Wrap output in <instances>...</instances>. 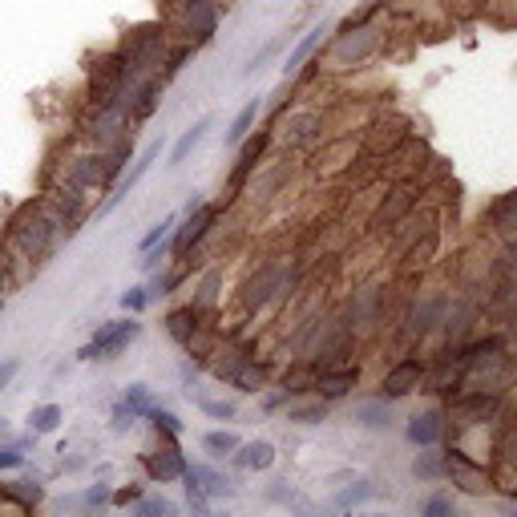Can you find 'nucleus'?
<instances>
[{"label":"nucleus","mask_w":517,"mask_h":517,"mask_svg":"<svg viewBox=\"0 0 517 517\" xmlns=\"http://www.w3.org/2000/svg\"><path fill=\"white\" fill-rule=\"evenodd\" d=\"M380 5H384V0H380ZM380 5H372V9H364L360 17H352V21H344V25L332 29L328 53H316L324 69H336V73L360 69V65H368V61L384 49V29L372 21V13H376Z\"/></svg>","instance_id":"obj_1"},{"label":"nucleus","mask_w":517,"mask_h":517,"mask_svg":"<svg viewBox=\"0 0 517 517\" xmlns=\"http://www.w3.org/2000/svg\"><path fill=\"white\" fill-rule=\"evenodd\" d=\"M57 239H61V219L53 215V206H49L45 198L25 202L21 211L9 219V243H13V247L21 251V259L33 263V267L53 255Z\"/></svg>","instance_id":"obj_2"},{"label":"nucleus","mask_w":517,"mask_h":517,"mask_svg":"<svg viewBox=\"0 0 517 517\" xmlns=\"http://www.w3.org/2000/svg\"><path fill=\"white\" fill-rule=\"evenodd\" d=\"M299 287V275L291 263H279V259H267V263H255L251 275L239 283V307L243 316H259L267 307H283Z\"/></svg>","instance_id":"obj_3"},{"label":"nucleus","mask_w":517,"mask_h":517,"mask_svg":"<svg viewBox=\"0 0 517 517\" xmlns=\"http://www.w3.org/2000/svg\"><path fill=\"white\" fill-rule=\"evenodd\" d=\"M158 5H162V17L158 21L178 41H186L194 49L211 45L215 33H219V25H223V5H219V0H158Z\"/></svg>","instance_id":"obj_4"},{"label":"nucleus","mask_w":517,"mask_h":517,"mask_svg":"<svg viewBox=\"0 0 517 517\" xmlns=\"http://www.w3.org/2000/svg\"><path fill=\"white\" fill-rule=\"evenodd\" d=\"M449 299H453V291H441V287H437V291L412 295V299L400 307V316H396V344H400V348H421L429 336H437Z\"/></svg>","instance_id":"obj_5"},{"label":"nucleus","mask_w":517,"mask_h":517,"mask_svg":"<svg viewBox=\"0 0 517 517\" xmlns=\"http://www.w3.org/2000/svg\"><path fill=\"white\" fill-rule=\"evenodd\" d=\"M425 202V182L421 178H396L384 194H380V202L372 206V215H368V235H376V239H388L417 206Z\"/></svg>","instance_id":"obj_6"},{"label":"nucleus","mask_w":517,"mask_h":517,"mask_svg":"<svg viewBox=\"0 0 517 517\" xmlns=\"http://www.w3.org/2000/svg\"><path fill=\"white\" fill-rule=\"evenodd\" d=\"M509 396L505 392H493V388H473L465 384L461 392L449 396V425L453 429H481V425H497L501 412H505Z\"/></svg>","instance_id":"obj_7"},{"label":"nucleus","mask_w":517,"mask_h":517,"mask_svg":"<svg viewBox=\"0 0 517 517\" xmlns=\"http://www.w3.org/2000/svg\"><path fill=\"white\" fill-rule=\"evenodd\" d=\"M170 49V29L162 21H142V25H130L118 41V53L126 57L130 69L138 73H158L162 57Z\"/></svg>","instance_id":"obj_8"},{"label":"nucleus","mask_w":517,"mask_h":517,"mask_svg":"<svg viewBox=\"0 0 517 517\" xmlns=\"http://www.w3.org/2000/svg\"><path fill=\"white\" fill-rule=\"evenodd\" d=\"M340 320H344V328H348L356 340L368 336V332L388 328V287H376V283L356 287V291L348 295V303H344Z\"/></svg>","instance_id":"obj_9"},{"label":"nucleus","mask_w":517,"mask_h":517,"mask_svg":"<svg viewBox=\"0 0 517 517\" xmlns=\"http://www.w3.org/2000/svg\"><path fill=\"white\" fill-rule=\"evenodd\" d=\"M142 336V320L138 316H126V320H110L93 332V340L77 352V360H118L134 340Z\"/></svg>","instance_id":"obj_10"},{"label":"nucleus","mask_w":517,"mask_h":517,"mask_svg":"<svg viewBox=\"0 0 517 517\" xmlns=\"http://www.w3.org/2000/svg\"><path fill=\"white\" fill-rule=\"evenodd\" d=\"M445 481H453L461 493H469V497H485V493H493V485H497V477L485 469V461H477L473 453H465L461 445H449L445 449Z\"/></svg>","instance_id":"obj_11"},{"label":"nucleus","mask_w":517,"mask_h":517,"mask_svg":"<svg viewBox=\"0 0 517 517\" xmlns=\"http://www.w3.org/2000/svg\"><path fill=\"white\" fill-rule=\"evenodd\" d=\"M271 130H251L243 142H239V158H235V166H231V174H227V186H223V198L227 202H235L243 190H247V182L255 178V170L263 166V158H267V150H271Z\"/></svg>","instance_id":"obj_12"},{"label":"nucleus","mask_w":517,"mask_h":517,"mask_svg":"<svg viewBox=\"0 0 517 517\" xmlns=\"http://www.w3.org/2000/svg\"><path fill=\"white\" fill-rule=\"evenodd\" d=\"M219 215H223V202H198L194 211L182 219V227L170 235V247H174V263H182L190 251H198L202 243H206V235L215 231V223H219Z\"/></svg>","instance_id":"obj_13"},{"label":"nucleus","mask_w":517,"mask_h":517,"mask_svg":"<svg viewBox=\"0 0 517 517\" xmlns=\"http://www.w3.org/2000/svg\"><path fill=\"white\" fill-rule=\"evenodd\" d=\"M408 138H412V122H408V118H400V114H380V118L368 122L360 146H364L368 158L384 162V158H392Z\"/></svg>","instance_id":"obj_14"},{"label":"nucleus","mask_w":517,"mask_h":517,"mask_svg":"<svg viewBox=\"0 0 517 517\" xmlns=\"http://www.w3.org/2000/svg\"><path fill=\"white\" fill-rule=\"evenodd\" d=\"M106 186V166H101V150H81L73 158L61 162V178L53 190H73V194H85L89 190H101Z\"/></svg>","instance_id":"obj_15"},{"label":"nucleus","mask_w":517,"mask_h":517,"mask_svg":"<svg viewBox=\"0 0 517 517\" xmlns=\"http://www.w3.org/2000/svg\"><path fill=\"white\" fill-rule=\"evenodd\" d=\"M425 372H429V360L425 356H400L384 376H380V384H376V396H384V400H404V396H412L417 388H425Z\"/></svg>","instance_id":"obj_16"},{"label":"nucleus","mask_w":517,"mask_h":517,"mask_svg":"<svg viewBox=\"0 0 517 517\" xmlns=\"http://www.w3.org/2000/svg\"><path fill=\"white\" fill-rule=\"evenodd\" d=\"M481 316H485V303H481V299H473V295H453L449 307H445V320H441L445 344H449V348H453V344H465V340L477 332Z\"/></svg>","instance_id":"obj_17"},{"label":"nucleus","mask_w":517,"mask_h":517,"mask_svg":"<svg viewBox=\"0 0 517 517\" xmlns=\"http://www.w3.org/2000/svg\"><path fill=\"white\" fill-rule=\"evenodd\" d=\"M445 433H449V412L441 404H429V408L412 412V417L404 421V441L412 449H429V445L437 449L445 441Z\"/></svg>","instance_id":"obj_18"},{"label":"nucleus","mask_w":517,"mask_h":517,"mask_svg":"<svg viewBox=\"0 0 517 517\" xmlns=\"http://www.w3.org/2000/svg\"><path fill=\"white\" fill-rule=\"evenodd\" d=\"M328 130V118L324 110H291L283 122H279V138L287 150H307V146H316Z\"/></svg>","instance_id":"obj_19"},{"label":"nucleus","mask_w":517,"mask_h":517,"mask_svg":"<svg viewBox=\"0 0 517 517\" xmlns=\"http://www.w3.org/2000/svg\"><path fill=\"white\" fill-rule=\"evenodd\" d=\"M360 364H328V368H320V376H316V384H312V396H320V400H328V404H336V400H344V396H352L356 388H360Z\"/></svg>","instance_id":"obj_20"},{"label":"nucleus","mask_w":517,"mask_h":517,"mask_svg":"<svg viewBox=\"0 0 517 517\" xmlns=\"http://www.w3.org/2000/svg\"><path fill=\"white\" fill-rule=\"evenodd\" d=\"M162 441V449H154V453H142V469H146V477L150 481H182V473H186V453L178 449V437H158Z\"/></svg>","instance_id":"obj_21"},{"label":"nucleus","mask_w":517,"mask_h":517,"mask_svg":"<svg viewBox=\"0 0 517 517\" xmlns=\"http://www.w3.org/2000/svg\"><path fill=\"white\" fill-rule=\"evenodd\" d=\"M162 150H166V138H154V142H150L142 154H134V166H130V170L118 178V186H114L110 202H106V206H97V215H110L114 206H118V202H122V198H126V194H130V190H134V186H138V182L150 174V166L162 158Z\"/></svg>","instance_id":"obj_22"},{"label":"nucleus","mask_w":517,"mask_h":517,"mask_svg":"<svg viewBox=\"0 0 517 517\" xmlns=\"http://www.w3.org/2000/svg\"><path fill=\"white\" fill-rule=\"evenodd\" d=\"M206 324H215V316L202 312L198 303H178V307H170V312L162 316V328H166V336H170L178 348H186V340H190L198 328H206Z\"/></svg>","instance_id":"obj_23"},{"label":"nucleus","mask_w":517,"mask_h":517,"mask_svg":"<svg viewBox=\"0 0 517 517\" xmlns=\"http://www.w3.org/2000/svg\"><path fill=\"white\" fill-rule=\"evenodd\" d=\"M332 29H336V21H328V17H324V21H316L312 29H307V33H303V37L291 45V53H287V61H283V77H287V81L303 73V65L316 57V49H320V45L332 37Z\"/></svg>","instance_id":"obj_24"},{"label":"nucleus","mask_w":517,"mask_h":517,"mask_svg":"<svg viewBox=\"0 0 517 517\" xmlns=\"http://www.w3.org/2000/svg\"><path fill=\"white\" fill-rule=\"evenodd\" d=\"M485 231L505 243V239H517V186L497 194L489 206H485Z\"/></svg>","instance_id":"obj_25"},{"label":"nucleus","mask_w":517,"mask_h":517,"mask_svg":"<svg viewBox=\"0 0 517 517\" xmlns=\"http://www.w3.org/2000/svg\"><path fill=\"white\" fill-rule=\"evenodd\" d=\"M267 376H271V368H267L259 356H247V360H239V364H235V372L227 376V384H231L235 392L255 396V392H263V388H267Z\"/></svg>","instance_id":"obj_26"},{"label":"nucleus","mask_w":517,"mask_h":517,"mask_svg":"<svg viewBox=\"0 0 517 517\" xmlns=\"http://www.w3.org/2000/svg\"><path fill=\"white\" fill-rule=\"evenodd\" d=\"M231 465L239 473H267L275 465V445L271 441H251V445H239L231 453Z\"/></svg>","instance_id":"obj_27"},{"label":"nucleus","mask_w":517,"mask_h":517,"mask_svg":"<svg viewBox=\"0 0 517 517\" xmlns=\"http://www.w3.org/2000/svg\"><path fill=\"white\" fill-rule=\"evenodd\" d=\"M182 477H186V481H194V485H198L206 497H211V501H215V497H231V493H235L231 477H227V473H219L215 465H186V473H182Z\"/></svg>","instance_id":"obj_28"},{"label":"nucleus","mask_w":517,"mask_h":517,"mask_svg":"<svg viewBox=\"0 0 517 517\" xmlns=\"http://www.w3.org/2000/svg\"><path fill=\"white\" fill-rule=\"evenodd\" d=\"M352 421H356L360 429H372V433L388 429V425H392V400H384V396L360 400V404L352 408Z\"/></svg>","instance_id":"obj_29"},{"label":"nucleus","mask_w":517,"mask_h":517,"mask_svg":"<svg viewBox=\"0 0 517 517\" xmlns=\"http://www.w3.org/2000/svg\"><path fill=\"white\" fill-rule=\"evenodd\" d=\"M211 130H215V118H211V114L198 118L190 130H182V138L170 146V166H182V162H186V158L206 142V134H211Z\"/></svg>","instance_id":"obj_30"},{"label":"nucleus","mask_w":517,"mask_h":517,"mask_svg":"<svg viewBox=\"0 0 517 517\" xmlns=\"http://www.w3.org/2000/svg\"><path fill=\"white\" fill-rule=\"evenodd\" d=\"M0 501H5V505H17V509H37V505L45 501L41 477L33 473V477H25V481H13V485H5V489H0Z\"/></svg>","instance_id":"obj_31"},{"label":"nucleus","mask_w":517,"mask_h":517,"mask_svg":"<svg viewBox=\"0 0 517 517\" xmlns=\"http://www.w3.org/2000/svg\"><path fill=\"white\" fill-rule=\"evenodd\" d=\"M126 162H134V134L118 138L110 150H101V166H106V186H118V178L126 174Z\"/></svg>","instance_id":"obj_32"},{"label":"nucleus","mask_w":517,"mask_h":517,"mask_svg":"<svg viewBox=\"0 0 517 517\" xmlns=\"http://www.w3.org/2000/svg\"><path fill=\"white\" fill-rule=\"evenodd\" d=\"M493 461L505 477H517V421H505L493 441Z\"/></svg>","instance_id":"obj_33"},{"label":"nucleus","mask_w":517,"mask_h":517,"mask_svg":"<svg viewBox=\"0 0 517 517\" xmlns=\"http://www.w3.org/2000/svg\"><path fill=\"white\" fill-rule=\"evenodd\" d=\"M259 114H263V97H251L247 106H243V110L231 118V126H227V134H223V142H227V146H239V142H243V138L255 130Z\"/></svg>","instance_id":"obj_34"},{"label":"nucleus","mask_w":517,"mask_h":517,"mask_svg":"<svg viewBox=\"0 0 517 517\" xmlns=\"http://www.w3.org/2000/svg\"><path fill=\"white\" fill-rule=\"evenodd\" d=\"M219 291H223V271L219 267H211L198 283H194V299L190 303H198L202 312H211V316H219Z\"/></svg>","instance_id":"obj_35"},{"label":"nucleus","mask_w":517,"mask_h":517,"mask_svg":"<svg viewBox=\"0 0 517 517\" xmlns=\"http://www.w3.org/2000/svg\"><path fill=\"white\" fill-rule=\"evenodd\" d=\"M316 376H320V364L303 360V364H295V368H287V372H283L279 388H283L287 396H307V392H312V384H316Z\"/></svg>","instance_id":"obj_36"},{"label":"nucleus","mask_w":517,"mask_h":517,"mask_svg":"<svg viewBox=\"0 0 517 517\" xmlns=\"http://www.w3.org/2000/svg\"><path fill=\"white\" fill-rule=\"evenodd\" d=\"M412 477L425 481V485L445 481V453H433V445H429V449H421L417 457H412Z\"/></svg>","instance_id":"obj_37"},{"label":"nucleus","mask_w":517,"mask_h":517,"mask_svg":"<svg viewBox=\"0 0 517 517\" xmlns=\"http://www.w3.org/2000/svg\"><path fill=\"white\" fill-rule=\"evenodd\" d=\"M287 421H295V425H320V421H328V400H307V404H299V400H291L287 404Z\"/></svg>","instance_id":"obj_38"},{"label":"nucleus","mask_w":517,"mask_h":517,"mask_svg":"<svg viewBox=\"0 0 517 517\" xmlns=\"http://www.w3.org/2000/svg\"><path fill=\"white\" fill-rule=\"evenodd\" d=\"M380 497V489L372 485V481H352L348 489H340L336 497H332V505L336 509H356V505H368V501H376Z\"/></svg>","instance_id":"obj_39"},{"label":"nucleus","mask_w":517,"mask_h":517,"mask_svg":"<svg viewBox=\"0 0 517 517\" xmlns=\"http://www.w3.org/2000/svg\"><path fill=\"white\" fill-rule=\"evenodd\" d=\"M61 421H65V408H61V404H37V408L29 412V433L45 437V433H53Z\"/></svg>","instance_id":"obj_40"},{"label":"nucleus","mask_w":517,"mask_h":517,"mask_svg":"<svg viewBox=\"0 0 517 517\" xmlns=\"http://www.w3.org/2000/svg\"><path fill=\"white\" fill-rule=\"evenodd\" d=\"M194 57V45H186V41H178V45H170L166 49V57H162V65H158V77L162 81H174L182 69H186V61Z\"/></svg>","instance_id":"obj_41"},{"label":"nucleus","mask_w":517,"mask_h":517,"mask_svg":"<svg viewBox=\"0 0 517 517\" xmlns=\"http://www.w3.org/2000/svg\"><path fill=\"white\" fill-rule=\"evenodd\" d=\"M190 400L206 412V417H211V421H235V400H215V396H202L198 388H190Z\"/></svg>","instance_id":"obj_42"},{"label":"nucleus","mask_w":517,"mask_h":517,"mask_svg":"<svg viewBox=\"0 0 517 517\" xmlns=\"http://www.w3.org/2000/svg\"><path fill=\"white\" fill-rule=\"evenodd\" d=\"M239 445H243V441H239V433H231V429H211V433L202 437V449L211 453V457H231Z\"/></svg>","instance_id":"obj_43"},{"label":"nucleus","mask_w":517,"mask_h":517,"mask_svg":"<svg viewBox=\"0 0 517 517\" xmlns=\"http://www.w3.org/2000/svg\"><path fill=\"white\" fill-rule=\"evenodd\" d=\"M190 279V271L186 267H178V271H166V275H158L154 283H150V303H158V299H166V295H174L182 283Z\"/></svg>","instance_id":"obj_44"},{"label":"nucleus","mask_w":517,"mask_h":517,"mask_svg":"<svg viewBox=\"0 0 517 517\" xmlns=\"http://www.w3.org/2000/svg\"><path fill=\"white\" fill-rule=\"evenodd\" d=\"M146 421L154 425L158 437H182V421H178V412H170V408H158V404H154Z\"/></svg>","instance_id":"obj_45"},{"label":"nucleus","mask_w":517,"mask_h":517,"mask_svg":"<svg viewBox=\"0 0 517 517\" xmlns=\"http://www.w3.org/2000/svg\"><path fill=\"white\" fill-rule=\"evenodd\" d=\"M33 437H37V433L17 437V441H9V445H0V469H21V465H25V449L33 445Z\"/></svg>","instance_id":"obj_46"},{"label":"nucleus","mask_w":517,"mask_h":517,"mask_svg":"<svg viewBox=\"0 0 517 517\" xmlns=\"http://www.w3.org/2000/svg\"><path fill=\"white\" fill-rule=\"evenodd\" d=\"M114 501V489L106 485V481H97V485H89L85 493H77V505L81 509H106Z\"/></svg>","instance_id":"obj_47"},{"label":"nucleus","mask_w":517,"mask_h":517,"mask_svg":"<svg viewBox=\"0 0 517 517\" xmlns=\"http://www.w3.org/2000/svg\"><path fill=\"white\" fill-rule=\"evenodd\" d=\"M122 400H126V404L138 412V421H146V417H150V408H154V392H150L146 384H130Z\"/></svg>","instance_id":"obj_48"},{"label":"nucleus","mask_w":517,"mask_h":517,"mask_svg":"<svg viewBox=\"0 0 517 517\" xmlns=\"http://www.w3.org/2000/svg\"><path fill=\"white\" fill-rule=\"evenodd\" d=\"M178 219H182V215H166L162 223H154V227H150V231L142 235V243H138V251H150V247H158L162 239H170V235H174V227H178Z\"/></svg>","instance_id":"obj_49"},{"label":"nucleus","mask_w":517,"mask_h":517,"mask_svg":"<svg viewBox=\"0 0 517 517\" xmlns=\"http://www.w3.org/2000/svg\"><path fill=\"white\" fill-rule=\"evenodd\" d=\"M279 49H283V37H271V41H267V45H263V49H259V53H255L247 65H243V77H255L259 69H267V61H271Z\"/></svg>","instance_id":"obj_50"},{"label":"nucleus","mask_w":517,"mask_h":517,"mask_svg":"<svg viewBox=\"0 0 517 517\" xmlns=\"http://www.w3.org/2000/svg\"><path fill=\"white\" fill-rule=\"evenodd\" d=\"M134 513L138 517H166V513H174V501H166V497H138L134 501Z\"/></svg>","instance_id":"obj_51"},{"label":"nucleus","mask_w":517,"mask_h":517,"mask_svg":"<svg viewBox=\"0 0 517 517\" xmlns=\"http://www.w3.org/2000/svg\"><path fill=\"white\" fill-rule=\"evenodd\" d=\"M134 425H138V412H134L126 400H118L114 412H110V429H114V433H130Z\"/></svg>","instance_id":"obj_52"},{"label":"nucleus","mask_w":517,"mask_h":517,"mask_svg":"<svg viewBox=\"0 0 517 517\" xmlns=\"http://www.w3.org/2000/svg\"><path fill=\"white\" fill-rule=\"evenodd\" d=\"M425 517H453L457 513V497H445V493H433L425 505H421Z\"/></svg>","instance_id":"obj_53"},{"label":"nucleus","mask_w":517,"mask_h":517,"mask_svg":"<svg viewBox=\"0 0 517 517\" xmlns=\"http://www.w3.org/2000/svg\"><path fill=\"white\" fill-rule=\"evenodd\" d=\"M122 307H126L130 316L146 312V307H150V287H130V291H122Z\"/></svg>","instance_id":"obj_54"},{"label":"nucleus","mask_w":517,"mask_h":517,"mask_svg":"<svg viewBox=\"0 0 517 517\" xmlns=\"http://www.w3.org/2000/svg\"><path fill=\"white\" fill-rule=\"evenodd\" d=\"M182 481H186V477H182ZM186 509H190V513H211V497H206L194 481H186Z\"/></svg>","instance_id":"obj_55"},{"label":"nucleus","mask_w":517,"mask_h":517,"mask_svg":"<svg viewBox=\"0 0 517 517\" xmlns=\"http://www.w3.org/2000/svg\"><path fill=\"white\" fill-rule=\"evenodd\" d=\"M501 336L509 340V348H517V307L501 312Z\"/></svg>","instance_id":"obj_56"},{"label":"nucleus","mask_w":517,"mask_h":517,"mask_svg":"<svg viewBox=\"0 0 517 517\" xmlns=\"http://www.w3.org/2000/svg\"><path fill=\"white\" fill-rule=\"evenodd\" d=\"M267 501H275V505H291V501H295V493H291V485H287V481H271Z\"/></svg>","instance_id":"obj_57"},{"label":"nucleus","mask_w":517,"mask_h":517,"mask_svg":"<svg viewBox=\"0 0 517 517\" xmlns=\"http://www.w3.org/2000/svg\"><path fill=\"white\" fill-rule=\"evenodd\" d=\"M142 493H146V489H142L138 481H130L126 489H118V493H114V501H110V505H134V501H138Z\"/></svg>","instance_id":"obj_58"},{"label":"nucleus","mask_w":517,"mask_h":517,"mask_svg":"<svg viewBox=\"0 0 517 517\" xmlns=\"http://www.w3.org/2000/svg\"><path fill=\"white\" fill-rule=\"evenodd\" d=\"M17 372H21V360H5V364H0V392L17 380Z\"/></svg>","instance_id":"obj_59"},{"label":"nucleus","mask_w":517,"mask_h":517,"mask_svg":"<svg viewBox=\"0 0 517 517\" xmlns=\"http://www.w3.org/2000/svg\"><path fill=\"white\" fill-rule=\"evenodd\" d=\"M194 380H198V364L186 356V360H182V384H194Z\"/></svg>","instance_id":"obj_60"},{"label":"nucleus","mask_w":517,"mask_h":517,"mask_svg":"<svg viewBox=\"0 0 517 517\" xmlns=\"http://www.w3.org/2000/svg\"><path fill=\"white\" fill-rule=\"evenodd\" d=\"M9 433H13V429H9V421H5V417H0V441H5Z\"/></svg>","instance_id":"obj_61"},{"label":"nucleus","mask_w":517,"mask_h":517,"mask_svg":"<svg viewBox=\"0 0 517 517\" xmlns=\"http://www.w3.org/2000/svg\"><path fill=\"white\" fill-rule=\"evenodd\" d=\"M493 5H513L517 9V0H493Z\"/></svg>","instance_id":"obj_62"},{"label":"nucleus","mask_w":517,"mask_h":517,"mask_svg":"<svg viewBox=\"0 0 517 517\" xmlns=\"http://www.w3.org/2000/svg\"><path fill=\"white\" fill-rule=\"evenodd\" d=\"M0 307H5V299H0Z\"/></svg>","instance_id":"obj_63"}]
</instances>
